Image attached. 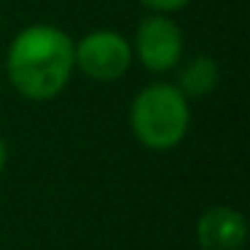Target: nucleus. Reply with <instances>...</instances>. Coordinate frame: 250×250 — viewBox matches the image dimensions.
I'll return each mask as SVG.
<instances>
[{
  "instance_id": "nucleus-1",
  "label": "nucleus",
  "mask_w": 250,
  "mask_h": 250,
  "mask_svg": "<svg viewBox=\"0 0 250 250\" xmlns=\"http://www.w3.org/2000/svg\"><path fill=\"white\" fill-rule=\"evenodd\" d=\"M8 78L30 100H49L65 89L76 67V43L51 24H33L8 49Z\"/></svg>"
},
{
  "instance_id": "nucleus-2",
  "label": "nucleus",
  "mask_w": 250,
  "mask_h": 250,
  "mask_svg": "<svg viewBox=\"0 0 250 250\" xmlns=\"http://www.w3.org/2000/svg\"><path fill=\"white\" fill-rule=\"evenodd\" d=\"M186 94L169 83H151L132 103V132L151 151L175 148L188 132Z\"/></svg>"
},
{
  "instance_id": "nucleus-3",
  "label": "nucleus",
  "mask_w": 250,
  "mask_h": 250,
  "mask_svg": "<svg viewBox=\"0 0 250 250\" xmlns=\"http://www.w3.org/2000/svg\"><path fill=\"white\" fill-rule=\"evenodd\" d=\"M76 65L97 81H116L132 65V46L113 30H97L78 41Z\"/></svg>"
},
{
  "instance_id": "nucleus-4",
  "label": "nucleus",
  "mask_w": 250,
  "mask_h": 250,
  "mask_svg": "<svg viewBox=\"0 0 250 250\" xmlns=\"http://www.w3.org/2000/svg\"><path fill=\"white\" fill-rule=\"evenodd\" d=\"M137 60L153 73L172 70L183 57V33L167 17H148L137 27L135 38Z\"/></svg>"
},
{
  "instance_id": "nucleus-5",
  "label": "nucleus",
  "mask_w": 250,
  "mask_h": 250,
  "mask_svg": "<svg viewBox=\"0 0 250 250\" xmlns=\"http://www.w3.org/2000/svg\"><path fill=\"white\" fill-rule=\"evenodd\" d=\"M196 237L202 250H242L248 239V223L242 212L231 207H210L196 223Z\"/></svg>"
},
{
  "instance_id": "nucleus-6",
  "label": "nucleus",
  "mask_w": 250,
  "mask_h": 250,
  "mask_svg": "<svg viewBox=\"0 0 250 250\" xmlns=\"http://www.w3.org/2000/svg\"><path fill=\"white\" fill-rule=\"evenodd\" d=\"M218 86V65L210 57H196L186 65L183 76H180V92L191 94V97H202V94L212 92Z\"/></svg>"
},
{
  "instance_id": "nucleus-7",
  "label": "nucleus",
  "mask_w": 250,
  "mask_h": 250,
  "mask_svg": "<svg viewBox=\"0 0 250 250\" xmlns=\"http://www.w3.org/2000/svg\"><path fill=\"white\" fill-rule=\"evenodd\" d=\"M143 6H148V8H153V11H178V8H183L188 0H140Z\"/></svg>"
},
{
  "instance_id": "nucleus-8",
  "label": "nucleus",
  "mask_w": 250,
  "mask_h": 250,
  "mask_svg": "<svg viewBox=\"0 0 250 250\" xmlns=\"http://www.w3.org/2000/svg\"><path fill=\"white\" fill-rule=\"evenodd\" d=\"M6 159H8V153H6V143L0 140V172H3V167H6Z\"/></svg>"
}]
</instances>
